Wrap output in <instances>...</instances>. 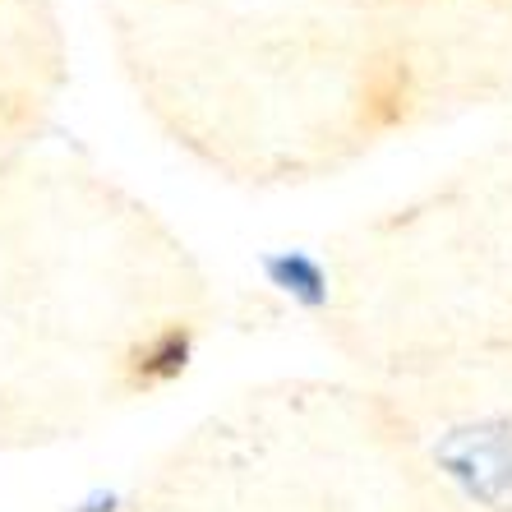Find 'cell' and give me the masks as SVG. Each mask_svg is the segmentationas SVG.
I'll use <instances>...</instances> for the list:
<instances>
[{
    "label": "cell",
    "instance_id": "obj_3",
    "mask_svg": "<svg viewBox=\"0 0 512 512\" xmlns=\"http://www.w3.org/2000/svg\"><path fill=\"white\" fill-rule=\"evenodd\" d=\"M273 273L286 282V291H300V296H310V300L323 296V291H319L323 277H319V268H314L310 259H277Z\"/></svg>",
    "mask_w": 512,
    "mask_h": 512
},
{
    "label": "cell",
    "instance_id": "obj_1",
    "mask_svg": "<svg viewBox=\"0 0 512 512\" xmlns=\"http://www.w3.org/2000/svg\"><path fill=\"white\" fill-rule=\"evenodd\" d=\"M411 116V70L402 56H383L365 74V120L374 130H393Z\"/></svg>",
    "mask_w": 512,
    "mask_h": 512
},
{
    "label": "cell",
    "instance_id": "obj_2",
    "mask_svg": "<svg viewBox=\"0 0 512 512\" xmlns=\"http://www.w3.org/2000/svg\"><path fill=\"white\" fill-rule=\"evenodd\" d=\"M185 360H190V333L185 328H167L162 337L134 351V383H167L185 370Z\"/></svg>",
    "mask_w": 512,
    "mask_h": 512
}]
</instances>
